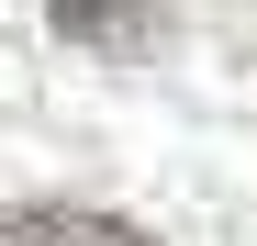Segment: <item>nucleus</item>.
Listing matches in <instances>:
<instances>
[{
  "instance_id": "nucleus-1",
  "label": "nucleus",
  "mask_w": 257,
  "mask_h": 246,
  "mask_svg": "<svg viewBox=\"0 0 257 246\" xmlns=\"http://www.w3.org/2000/svg\"><path fill=\"white\" fill-rule=\"evenodd\" d=\"M0 246H157V235L123 224V213H90V201H12Z\"/></svg>"
},
{
  "instance_id": "nucleus-2",
  "label": "nucleus",
  "mask_w": 257,
  "mask_h": 246,
  "mask_svg": "<svg viewBox=\"0 0 257 246\" xmlns=\"http://www.w3.org/2000/svg\"><path fill=\"white\" fill-rule=\"evenodd\" d=\"M67 45H90V56H146L157 45V0H45Z\"/></svg>"
}]
</instances>
